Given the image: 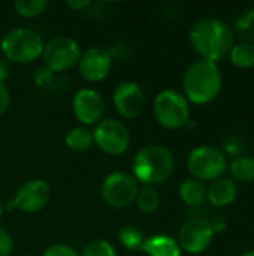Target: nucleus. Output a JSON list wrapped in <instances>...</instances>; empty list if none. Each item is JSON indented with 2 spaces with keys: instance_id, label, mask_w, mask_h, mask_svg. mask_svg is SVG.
<instances>
[{
  "instance_id": "1",
  "label": "nucleus",
  "mask_w": 254,
  "mask_h": 256,
  "mask_svg": "<svg viewBox=\"0 0 254 256\" xmlns=\"http://www.w3.org/2000/svg\"><path fill=\"white\" fill-rule=\"evenodd\" d=\"M189 40L201 60L219 63L229 57L235 44V34L226 22L217 18H201L190 27Z\"/></svg>"
},
{
  "instance_id": "2",
  "label": "nucleus",
  "mask_w": 254,
  "mask_h": 256,
  "mask_svg": "<svg viewBox=\"0 0 254 256\" xmlns=\"http://www.w3.org/2000/svg\"><path fill=\"white\" fill-rule=\"evenodd\" d=\"M223 76L217 63L207 60L193 62L183 75V94L195 105L213 102L222 92Z\"/></svg>"
},
{
  "instance_id": "3",
  "label": "nucleus",
  "mask_w": 254,
  "mask_h": 256,
  "mask_svg": "<svg viewBox=\"0 0 254 256\" xmlns=\"http://www.w3.org/2000/svg\"><path fill=\"white\" fill-rule=\"evenodd\" d=\"M132 176L145 186H159L165 183L175 171V158L169 148L160 144L142 147L133 159Z\"/></svg>"
},
{
  "instance_id": "4",
  "label": "nucleus",
  "mask_w": 254,
  "mask_h": 256,
  "mask_svg": "<svg viewBox=\"0 0 254 256\" xmlns=\"http://www.w3.org/2000/svg\"><path fill=\"white\" fill-rule=\"evenodd\" d=\"M43 45L45 44L40 33L28 27L12 28L0 40L3 57L16 64L34 62L42 56Z\"/></svg>"
},
{
  "instance_id": "5",
  "label": "nucleus",
  "mask_w": 254,
  "mask_h": 256,
  "mask_svg": "<svg viewBox=\"0 0 254 256\" xmlns=\"http://www.w3.org/2000/svg\"><path fill=\"white\" fill-rule=\"evenodd\" d=\"M156 122L169 130H178L190 122V102L174 88L162 90L153 102Z\"/></svg>"
},
{
  "instance_id": "6",
  "label": "nucleus",
  "mask_w": 254,
  "mask_h": 256,
  "mask_svg": "<svg viewBox=\"0 0 254 256\" xmlns=\"http://www.w3.org/2000/svg\"><path fill=\"white\" fill-rule=\"evenodd\" d=\"M187 170L199 182H214L223 177L228 160L222 150L210 146L196 147L187 156Z\"/></svg>"
},
{
  "instance_id": "7",
  "label": "nucleus",
  "mask_w": 254,
  "mask_h": 256,
  "mask_svg": "<svg viewBox=\"0 0 254 256\" xmlns=\"http://www.w3.org/2000/svg\"><path fill=\"white\" fill-rule=\"evenodd\" d=\"M139 183L136 178L123 171H115L108 174L100 186V196L103 202L112 208H127L130 207L138 196Z\"/></svg>"
},
{
  "instance_id": "8",
  "label": "nucleus",
  "mask_w": 254,
  "mask_h": 256,
  "mask_svg": "<svg viewBox=\"0 0 254 256\" xmlns=\"http://www.w3.org/2000/svg\"><path fill=\"white\" fill-rule=\"evenodd\" d=\"M79 44L70 36H55L43 45V64L51 72H66L78 64Z\"/></svg>"
},
{
  "instance_id": "9",
  "label": "nucleus",
  "mask_w": 254,
  "mask_h": 256,
  "mask_svg": "<svg viewBox=\"0 0 254 256\" xmlns=\"http://www.w3.org/2000/svg\"><path fill=\"white\" fill-rule=\"evenodd\" d=\"M94 144L109 156H120L130 147V130L117 118H102L93 130Z\"/></svg>"
},
{
  "instance_id": "10",
  "label": "nucleus",
  "mask_w": 254,
  "mask_h": 256,
  "mask_svg": "<svg viewBox=\"0 0 254 256\" xmlns=\"http://www.w3.org/2000/svg\"><path fill=\"white\" fill-rule=\"evenodd\" d=\"M214 238V226L210 220L204 218L187 219L178 232V244L181 250L190 255H199L205 252Z\"/></svg>"
},
{
  "instance_id": "11",
  "label": "nucleus",
  "mask_w": 254,
  "mask_h": 256,
  "mask_svg": "<svg viewBox=\"0 0 254 256\" xmlns=\"http://www.w3.org/2000/svg\"><path fill=\"white\" fill-rule=\"evenodd\" d=\"M145 92L135 81H121L112 93L115 111L126 120L136 118L145 108Z\"/></svg>"
},
{
  "instance_id": "12",
  "label": "nucleus",
  "mask_w": 254,
  "mask_h": 256,
  "mask_svg": "<svg viewBox=\"0 0 254 256\" xmlns=\"http://www.w3.org/2000/svg\"><path fill=\"white\" fill-rule=\"evenodd\" d=\"M72 112L82 126L97 124L105 114V99L94 88H81L72 99Z\"/></svg>"
},
{
  "instance_id": "13",
  "label": "nucleus",
  "mask_w": 254,
  "mask_h": 256,
  "mask_svg": "<svg viewBox=\"0 0 254 256\" xmlns=\"http://www.w3.org/2000/svg\"><path fill=\"white\" fill-rule=\"evenodd\" d=\"M51 198V188L45 180L31 178L19 186L13 201L10 202L15 208L22 213H37Z\"/></svg>"
},
{
  "instance_id": "14",
  "label": "nucleus",
  "mask_w": 254,
  "mask_h": 256,
  "mask_svg": "<svg viewBox=\"0 0 254 256\" xmlns=\"http://www.w3.org/2000/svg\"><path fill=\"white\" fill-rule=\"evenodd\" d=\"M112 69V56L108 50L100 46H90L81 52L78 62L79 75L88 82L103 81Z\"/></svg>"
},
{
  "instance_id": "15",
  "label": "nucleus",
  "mask_w": 254,
  "mask_h": 256,
  "mask_svg": "<svg viewBox=\"0 0 254 256\" xmlns=\"http://www.w3.org/2000/svg\"><path fill=\"white\" fill-rule=\"evenodd\" d=\"M238 195V186L232 178L220 177L211 183V186L207 189V200L211 206L217 208H223L231 206Z\"/></svg>"
},
{
  "instance_id": "16",
  "label": "nucleus",
  "mask_w": 254,
  "mask_h": 256,
  "mask_svg": "<svg viewBox=\"0 0 254 256\" xmlns=\"http://www.w3.org/2000/svg\"><path fill=\"white\" fill-rule=\"evenodd\" d=\"M141 250L148 256H181V248L178 242L174 237L165 234H157L145 238Z\"/></svg>"
},
{
  "instance_id": "17",
  "label": "nucleus",
  "mask_w": 254,
  "mask_h": 256,
  "mask_svg": "<svg viewBox=\"0 0 254 256\" xmlns=\"http://www.w3.org/2000/svg\"><path fill=\"white\" fill-rule=\"evenodd\" d=\"M180 198L189 207H201L207 201V188L202 182L189 177L180 184Z\"/></svg>"
},
{
  "instance_id": "18",
  "label": "nucleus",
  "mask_w": 254,
  "mask_h": 256,
  "mask_svg": "<svg viewBox=\"0 0 254 256\" xmlns=\"http://www.w3.org/2000/svg\"><path fill=\"white\" fill-rule=\"evenodd\" d=\"M64 142H66L69 150H72L75 153H84V152L90 150L93 147V144H94L93 130L87 129L85 126L72 128L66 134Z\"/></svg>"
},
{
  "instance_id": "19",
  "label": "nucleus",
  "mask_w": 254,
  "mask_h": 256,
  "mask_svg": "<svg viewBox=\"0 0 254 256\" xmlns=\"http://www.w3.org/2000/svg\"><path fill=\"white\" fill-rule=\"evenodd\" d=\"M234 182L240 183H253L254 182V158L252 156H238L228 166Z\"/></svg>"
},
{
  "instance_id": "20",
  "label": "nucleus",
  "mask_w": 254,
  "mask_h": 256,
  "mask_svg": "<svg viewBox=\"0 0 254 256\" xmlns=\"http://www.w3.org/2000/svg\"><path fill=\"white\" fill-rule=\"evenodd\" d=\"M229 58L234 66L240 69H250L254 66V45L249 42H238L234 44Z\"/></svg>"
},
{
  "instance_id": "21",
  "label": "nucleus",
  "mask_w": 254,
  "mask_h": 256,
  "mask_svg": "<svg viewBox=\"0 0 254 256\" xmlns=\"http://www.w3.org/2000/svg\"><path fill=\"white\" fill-rule=\"evenodd\" d=\"M135 202L144 214H153L160 207V195L154 186H144L139 189Z\"/></svg>"
},
{
  "instance_id": "22",
  "label": "nucleus",
  "mask_w": 254,
  "mask_h": 256,
  "mask_svg": "<svg viewBox=\"0 0 254 256\" xmlns=\"http://www.w3.org/2000/svg\"><path fill=\"white\" fill-rule=\"evenodd\" d=\"M235 33L241 42H249L254 45V8H249L240 14L235 21Z\"/></svg>"
},
{
  "instance_id": "23",
  "label": "nucleus",
  "mask_w": 254,
  "mask_h": 256,
  "mask_svg": "<svg viewBox=\"0 0 254 256\" xmlns=\"http://www.w3.org/2000/svg\"><path fill=\"white\" fill-rule=\"evenodd\" d=\"M46 0H15L13 9L22 18H34L42 15L48 8Z\"/></svg>"
},
{
  "instance_id": "24",
  "label": "nucleus",
  "mask_w": 254,
  "mask_h": 256,
  "mask_svg": "<svg viewBox=\"0 0 254 256\" xmlns=\"http://www.w3.org/2000/svg\"><path fill=\"white\" fill-rule=\"evenodd\" d=\"M118 240L129 250H141V248H142V244L145 242L142 232L138 228L132 226V225H126V226L120 228Z\"/></svg>"
},
{
  "instance_id": "25",
  "label": "nucleus",
  "mask_w": 254,
  "mask_h": 256,
  "mask_svg": "<svg viewBox=\"0 0 254 256\" xmlns=\"http://www.w3.org/2000/svg\"><path fill=\"white\" fill-rule=\"evenodd\" d=\"M79 256H117L114 246L106 240L90 242Z\"/></svg>"
},
{
  "instance_id": "26",
  "label": "nucleus",
  "mask_w": 254,
  "mask_h": 256,
  "mask_svg": "<svg viewBox=\"0 0 254 256\" xmlns=\"http://www.w3.org/2000/svg\"><path fill=\"white\" fill-rule=\"evenodd\" d=\"M43 256H79V254L67 244H52L43 252Z\"/></svg>"
},
{
  "instance_id": "27",
  "label": "nucleus",
  "mask_w": 254,
  "mask_h": 256,
  "mask_svg": "<svg viewBox=\"0 0 254 256\" xmlns=\"http://www.w3.org/2000/svg\"><path fill=\"white\" fill-rule=\"evenodd\" d=\"M12 250H13L12 236L6 230L0 228V256H10Z\"/></svg>"
},
{
  "instance_id": "28",
  "label": "nucleus",
  "mask_w": 254,
  "mask_h": 256,
  "mask_svg": "<svg viewBox=\"0 0 254 256\" xmlns=\"http://www.w3.org/2000/svg\"><path fill=\"white\" fill-rule=\"evenodd\" d=\"M10 105V93H9V88L0 82V116H3L7 108Z\"/></svg>"
},
{
  "instance_id": "29",
  "label": "nucleus",
  "mask_w": 254,
  "mask_h": 256,
  "mask_svg": "<svg viewBox=\"0 0 254 256\" xmlns=\"http://www.w3.org/2000/svg\"><path fill=\"white\" fill-rule=\"evenodd\" d=\"M66 4L73 10H82V9H87L91 4V2L90 0H73V2L69 0V2H66Z\"/></svg>"
},
{
  "instance_id": "30",
  "label": "nucleus",
  "mask_w": 254,
  "mask_h": 256,
  "mask_svg": "<svg viewBox=\"0 0 254 256\" xmlns=\"http://www.w3.org/2000/svg\"><path fill=\"white\" fill-rule=\"evenodd\" d=\"M7 75H9V68H7V64H6V62L0 58V82L4 84Z\"/></svg>"
},
{
  "instance_id": "31",
  "label": "nucleus",
  "mask_w": 254,
  "mask_h": 256,
  "mask_svg": "<svg viewBox=\"0 0 254 256\" xmlns=\"http://www.w3.org/2000/svg\"><path fill=\"white\" fill-rule=\"evenodd\" d=\"M241 256H254V249L253 250H247V252H244Z\"/></svg>"
},
{
  "instance_id": "32",
  "label": "nucleus",
  "mask_w": 254,
  "mask_h": 256,
  "mask_svg": "<svg viewBox=\"0 0 254 256\" xmlns=\"http://www.w3.org/2000/svg\"><path fill=\"white\" fill-rule=\"evenodd\" d=\"M1 216H3V204L0 201V219H1Z\"/></svg>"
}]
</instances>
